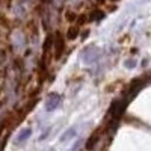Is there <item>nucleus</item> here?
Here are the masks:
<instances>
[{
  "instance_id": "1",
  "label": "nucleus",
  "mask_w": 151,
  "mask_h": 151,
  "mask_svg": "<svg viewBox=\"0 0 151 151\" xmlns=\"http://www.w3.org/2000/svg\"><path fill=\"white\" fill-rule=\"evenodd\" d=\"M60 103H62V98H60L59 94H50L47 97V100H45L44 107H45L47 112H53V110H56L60 106Z\"/></svg>"
},
{
  "instance_id": "2",
  "label": "nucleus",
  "mask_w": 151,
  "mask_h": 151,
  "mask_svg": "<svg viewBox=\"0 0 151 151\" xmlns=\"http://www.w3.org/2000/svg\"><path fill=\"white\" fill-rule=\"evenodd\" d=\"M100 136H101V130H97L89 139H88V144H86V150H94L95 145L100 142Z\"/></svg>"
},
{
  "instance_id": "3",
  "label": "nucleus",
  "mask_w": 151,
  "mask_h": 151,
  "mask_svg": "<svg viewBox=\"0 0 151 151\" xmlns=\"http://www.w3.org/2000/svg\"><path fill=\"white\" fill-rule=\"evenodd\" d=\"M30 134H32V130L30 129H24V130H21L20 133H18V136H17V139H15V144L18 145H21V144H24L29 137H30Z\"/></svg>"
},
{
  "instance_id": "4",
  "label": "nucleus",
  "mask_w": 151,
  "mask_h": 151,
  "mask_svg": "<svg viewBox=\"0 0 151 151\" xmlns=\"http://www.w3.org/2000/svg\"><path fill=\"white\" fill-rule=\"evenodd\" d=\"M76 136V129L74 127H71V129H68L64 134H62V137H60V142H70L73 137Z\"/></svg>"
},
{
  "instance_id": "5",
  "label": "nucleus",
  "mask_w": 151,
  "mask_h": 151,
  "mask_svg": "<svg viewBox=\"0 0 151 151\" xmlns=\"http://www.w3.org/2000/svg\"><path fill=\"white\" fill-rule=\"evenodd\" d=\"M48 132H50V129H47V130H45V132H44V133H42V134L40 136V141H41V142H42V141L45 139V137H47V134H48Z\"/></svg>"
},
{
  "instance_id": "6",
  "label": "nucleus",
  "mask_w": 151,
  "mask_h": 151,
  "mask_svg": "<svg viewBox=\"0 0 151 151\" xmlns=\"http://www.w3.org/2000/svg\"><path fill=\"white\" fill-rule=\"evenodd\" d=\"M48 151H55V150H48Z\"/></svg>"
}]
</instances>
